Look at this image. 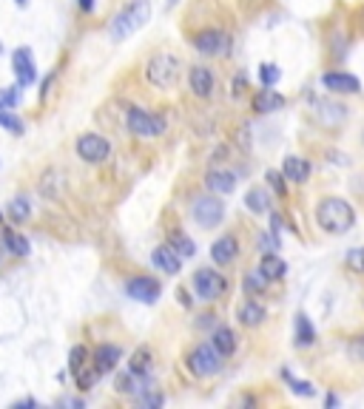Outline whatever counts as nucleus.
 <instances>
[{
    "label": "nucleus",
    "mask_w": 364,
    "mask_h": 409,
    "mask_svg": "<svg viewBox=\"0 0 364 409\" xmlns=\"http://www.w3.org/2000/svg\"><path fill=\"white\" fill-rule=\"evenodd\" d=\"M12 69H14V77H17V86L26 88L37 80V66H34V57L29 49H17L12 54Z\"/></svg>",
    "instance_id": "obj_12"
},
{
    "label": "nucleus",
    "mask_w": 364,
    "mask_h": 409,
    "mask_svg": "<svg viewBox=\"0 0 364 409\" xmlns=\"http://www.w3.org/2000/svg\"><path fill=\"white\" fill-rule=\"evenodd\" d=\"M3 245L9 253H14V256H29V242L21 236V233H14V230H3Z\"/></svg>",
    "instance_id": "obj_29"
},
{
    "label": "nucleus",
    "mask_w": 364,
    "mask_h": 409,
    "mask_svg": "<svg viewBox=\"0 0 364 409\" xmlns=\"http://www.w3.org/2000/svg\"><path fill=\"white\" fill-rule=\"evenodd\" d=\"M348 267L353 270V273H359V276H364V247H353L350 253H348Z\"/></svg>",
    "instance_id": "obj_34"
},
{
    "label": "nucleus",
    "mask_w": 364,
    "mask_h": 409,
    "mask_svg": "<svg viewBox=\"0 0 364 409\" xmlns=\"http://www.w3.org/2000/svg\"><path fill=\"white\" fill-rule=\"evenodd\" d=\"M168 6H177V0H168Z\"/></svg>",
    "instance_id": "obj_44"
},
{
    "label": "nucleus",
    "mask_w": 364,
    "mask_h": 409,
    "mask_svg": "<svg viewBox=\"0 0 364 409\" xmlns=\"http://www.w3.org/2000/svg\"><path fill=\"white\" fill-rule=\"evenodd\" d=\"M324 404H328V409H330V406H336V404H339V398H336V395H333V393H330V395H328V398H324Z\"/></svg>",
    "instance_id": "obj_42"
},
{
    "label": "nucleus",
    "mask_w": 364,
    "mask_h": 409,
    "mask_svg": "<svg viewBox=\"0 0 364 409\" xmlns=\"http://www.w3.org/2000/svg\"><path fill=\"white\" fill-rule=\"evenodd\" d=\"M188 83H191V91H194L197 97H210L214 94V86H217L214 74H210V69H205V66H191Z\"/></svg>",
    "instance_id": "obj_16"
},
{
    "label": "nucleus",
    "mask_w": 364,
    "mask_h": 409,
    "mask_svg": "<svg viewBox=\"0 0 364 409\" xmlns=\"http://www.w3.org/2000/svg\"><path fill=\"white\" fill-rule=\"evenodd\" d=\"M74 378H77L80 389H91L94 384H97V378H100V369L94 367V369H88V373H83V369H80V373H74Z\"/></svg>",
    "instance_id": "obj_35"
},
{
    "label": "nucleus",
    "mask_w": 364,
    "mask_h": 409,
    "mask_svg": "<svg viewBox=\"0 0 364 409\" xmlns=\"http://www.w3.org/2000/svg\"><path fill=\"white\" fill-rule=\"evenodd\" d=\"M265 179L267 182H271V188L279 193V197H284V193H287V185H284V173L282 171H267L265 173Z\"/></svg>",
    "instance_id": "obj_36"
},
{
    "label": "nucleus",
    "mask_w": 364,
    "mask_h": 409,
    "mask_svg": "<svg viewBox=\"0 0 364 409\" xmlns=\"http://www.w3.org/2000/svg\"><path fill=\"white\" fill-rule=\"evenodd\" d=\"M267 284H271V279H267L259 267H256V270H247L245 279H242V287H245L247 296H262L265 290H267Z\"/></svg>",
    "instance_id": "obj_25"
},
{
    "label": "nucleus",
    "mask_w": 364,
    "mask_h": 409,
    "mask_svg": "<svg viewBox=\"0 0 364 409\" xmlns=\"http://www.w3.org/2000/svg\"><path fill=\"white\" fill-rule=\"evenodd\" d=\"M205 185L214 193H234L236 188V177L231 171H208L205 173Z\"/></svg>",
    "instance_id": "obj_22"
},
{
    "label": "nucleus",
    "mask_w": 364,
    "mask_h": 409,
    "mask_svg": "<svg viewBox=\"0 0 364 409\" xmlns=\"http://www.w3.org/2000/svg\"><path fill=\"white\" fill-rule=\"evenodd\" d=\"M9 216H12V222H14V225L29 222V216H32L29 199H26V197H14V199L9 202Z\"/></svg>",
    "instance_id": "obj_30"
},
{
    "label": "nucleus",
    "mask_w": 364,
    "mask_h": 409,
    "mask_svg": "<svg viewBox=\"0 0 364 409\" xmlns=\"http://www.w3.org/2000/svg\"><path fill=\"white\" fill-rule=\"evenodd\" d=\"M168 245L174 247L182 259H194V256H197V245L191 242V236H188V233H182V230H174V233H171Z\"/></svg>",
    "instance_id": "obj_27"
},
{
    "label": "nucleus",
    "mask_w": 364,
    "mask_h": 409,
    "mask_svg": "<svg viewBox=\"0 0 364 409\" xmlns=\"http://www.w3.org/2000/svg\"><path fill=\"white\" fill-rule=\"evenodd\" d=\"M279 77H282V71H279L276 63H262L259 66V80H262L265 88H274L279 83Z\"/></svg>",
    "instance_id": "obj_32"
},
{
    "label": "nucleus",
    "mask_w": 364,
    "mask_h": 409,
    "mask_svg": "<svg viewBox=\"0 0 364 409\" xmlns=\"http://www.w3.org/2000/svg\"><path fill=\"white\" fill-rule=\"evenodd\" d=\"M245 205L251 213H267L271 210V197H267V190H262V188H251L245 193Z\"/></svg>",
    "instance_id": "obj_26"
},
{
    "label": "nucleus",
    "mask_w": 364,
    "mask_h": 409,
    "mask_svg": "<svg viewBox=\"0 0 364 409\" xmlns=\"http://www.w3.org/2000/svg\"><path fill=\"white\" fill-rule=\"evenodd\" d=\"M194 290L202 301H217L228 293V279L214 267H199L194 273Z\"/></svg>",
    "instance_id": "obj_5"
},
{
    "label": "nucleus",
    "mask_w": 364,
    "mask_h": 409,
    "mask_svg": "<svg viewBox=\"0 0 364 409\" xmlns=\"http://www.w3.org/2000/svg\"><path fill=\"white\" fill-rule=\"evenodd\" d=\"M160 282L151 279V276H134L125 282V293L134 299V301H143V304H154L160 299Z\"/></svg>",
    "instance_id": "obj_10"
},
{
    "label": "nucleus",
    "mask_w": 364,
    "mask_h": 409,
    "mask_svg": "<svg viewBox=\"0 0 364 409\" xmlns=\"http://www.w3.org/2000/svg\"><path fill=\"white\" fill-rule=\"evenodd\" d=\"M239 256V242L234 233H225V236H219L214 245H210V259H214V264L219 267H228V264H234Z\"/></svg>",
    "instance_id": "obj_14"
},
{
    "label": "nucleus",
    "mask_w": 364,
    "mask_h": 409,
    "mask_svg": "<svg viewBox=\"0 0 364 409\" xmlns=\"http://www.w3.org/2000/svg\"><path fill=\"white\" fill-rule=\"evenodd\" d=\"M74 148H77V157L83 162H91V165H100V162H106L111 157V145H108L106 136H100V134L77 136V145H74Z\"/></svg>",
    "instance_id": "obj_6"
},
{
    "label": "nucleus",
    "mask_w": 364,
    "mask_h": 409,
    "mask_svg": "<svg viewBox=\"0 0 364 409\" xmlns=\"http://www.w3.org/2000/svg\"><path fill=\"white\" fill-rule=\"evenodd\" d=\"M350 356H353V358H359V361L364 364V336L350 338Z\"/></svg>",
    "instance_id": "obj_39"
},
{
    "label": "nucleus",
    "mask_w": 364,
    "mask_h": 409,
    "mask_svg": "<svg viewBox=\"0 0 364 409\" xmlns=\"http://www.w3.org/2000/svg\"><path fill=\"white\" fill-rule=\"evenodd\" d=\"M236 319H239V324H242V327H259V324L267 319V310H265L259 301L247 299V301H242V304H239Z\"/></svg>",
    "instance_id": "obj_18"
},
{
    "label": "nucleus",
    "mask_w": 364,
    "mask_h": 409,
    "mask_svg": "<svg viewBox=\"0 0 364 409\" xmlns=\"http://www.w3.org/2000/svg\"><path fill=\"white\" fill-rule=\"evenodd\" d=\"M361 136H364V134H361Z\"/></svg>",
    "instance_id": "obj_45"
},
{
    "label": "nucleus",
    "mask_w": 364,
    "mask_h": 409,
    "mask_svg": "<svg viewBox=\"0 0 364 409\" xmlns=\"http://www.w3.org/2000/svg\"><path fill=\"white\" fill-rule=\"evenodd\" d=\"M282 378L287 381V386H291L296 395H302V398H313V395H316V389H313V384H311V381H299V378H293L291 373H287V369L282 373Z\"/></svg>",
    "instance_id": "obj_31"
},
{
    "label": "nucleus",
    "mask_w": 364,
    "mask_h": 409,
    "mask_svg": "<svg viewBox=\"0 0 364 409\" xmlns=\"http://www.w3.org/2000/svg\"><path fill=\"white\" fill-rule=\"evenodd\" d=\"M125 123H128V131L134 134V136H160L162 131H165V123H162V116H157V114H148V111H143V108H131L128 111V116H125Z\"/></svg>",
    "instance_id": "obj_8"
},
{
    "label": "nucleus",
    "mask_w": 364,
    "mask_h": 409,
    "mask_svg": "<svg viewBox=\"0 0 364 409\" xmlns=\"http://www.w3.org/2000/svg\"><path fill=\"white\" fill-rule=\"evenodd\" d=\"M191 216H194V222L205 230L219 227L222 219H225V205L217 197H199L194 202V208H191Z\"/></svg>",
    "instance_id": "obj_7"
},
{
    "label": "nucleus",
    "mask_w": 364,
    "mask_h": 409,
    "mask_svg": "<svg viewBox=\"0 0 364 409\" xmlns=\"http://www.w3.org/2000/svg\"><path fill=\"white\" fill-rule=\"evenodd\" d=\"M180 71H182V63L177 60L174 54H154L148 60L145 66V77H148V83L151 86H157V88H174L177 80H180Z\"/></svg>",
    "instance_id": "obj_3"
},
{
    "label": "nucleus",
    "mask_w": 364,
    "mask_h": 409,
    "mask_svg": "<svg viewBox=\"0 0 364 409\" xmlns=\"http://www.w3.org/2000/svg\"><path fill=\"white\" fill-rule=\"evenodd\" d=\"M194 49L199 54H208V57H222V54H228V49H231V37L219 29H202L194 34Z\"/></svg>",
    "instance_id": "obj_9"
},
{
    "label": "nucleus",
    "mask_w": 364,
    "mask_h": 409,
    "mask_svg": "<svg viewBox=\"0 0 364 409\" xmlns=\"http://www.w3.org/2000/svg\"><path fill=\"white\" fill-rule=\"evenodd\" d=\"M210 324H214V316H210V313H208V316H202V321H199V327H210Z\"/></svg>",
    "instance_id": "obj_41"
},
{
    "label": "nucleus",
    "mask_w": 364,
    "mask_h": 409,
    "mask_svg": "<svg viewBox=\"0 0 364 409\" xmlns=\"http://www.w3.org/2000/svg\"><path fill=\"white\" fill-rule=\"evenodd\" d=\"M0 128H6L12 134H23V123L17 120V114H12V108H0Z\"/></svg>",
    "instance_id": "obj_33"
},
{
    "label": "nucleus",
    "mask_w": 364,
    "mask_h": 409,
    "mask_svg": "<svg viewBox=\"0 0 364 409\" xmlns=\"http://www.w3.org/2000/svg\"><path fill=\"white\" fill-rule=\"evenodd\" d=\"M151 262H154V267L160 273H168V276H177V273L182 270V256L171 245L154 247V253H151Z\"/></svg>",
    "instance_id": "obj_15"
},
{
    "label": "nucleus",
    "mask_w": 364,
    "mask_h": 409,
    "mask_svg": "<svg viewBox=\"0 0 364 409\" xmlns=\"http://www.w3.org/2000/svg\"><path fill=\"white\" fill-rule=\"evenodd\" d=\"M17 100H21V86L0 91V108H12V106H17Z\"/></svg>",
    "instance_id": "obj_37"
},
{
    "label": "nucleus",
    "mask_w": 364,
    "mask_h": 409,
    "mask_svg": "<svg viewBox=\"0 0 364 409\" xmlns=\"http://www.w3.org/2000/svg\"><path fill=\"white\" fill-rule=\"evenodd\" d=\"M259 270H262L271 282H279V279H284V276H287V262H284L282 256H276V253H262Z\"/></svg>",
    "instance_id": "obj_23"
},
{
    "label": "nucleus",
    "mask_w": 364,
    "mask_h": 409,
    "mask_svg": "<svg viewBox=\"0 0 364 409\" xmlns=\"http://www.w3.org/2000/svg\"><path fill=\"white\" fill-rule=\"evenodd\" d=\"M80 9H83V12H91V9H94V0H80Z\"/></svg>",
    "instance_id": "obj_40"
},
{
    "label": "nucleus",
    "mask_w": 364,
    "mask_h": 409,
    "mask_svg": "<svg viewBox=\"0 0 364 409\" xmlns=\"http://www.w3.org/2000/svg\"><path fill=\"white\" fill-rule=\"evenodd\" d=\"M14 3H17V6H26V3H29V0H14Z\"/></svg>",
    "instance_id": "obj_43"
},
{
    "label": "nucleus",
    "mask_w": 364,
    "mask_h": 409,
    "mask_svg": "<svg viewBox=\"0 0 364 409\" xmlns=\"http://www.w3.org/2000/svg\"><path fill=\"white\" fill-rule=\"evenodd\" d=\"M282 173H284V179H287V182L302 185V182H308V177H311V162H308V160H302V157H284V162H282Z\"/></svg>",
    "instance_id": "obj_17"
},
{
    "label": "nucleus",
    "mask_w": 364,
    "mask_h": 409,
    "mask_svg": "<svg viewBox=\"0 0 364 409\" xmlns=\"http://www.w3.org/2000/svg\"><path fill=\"white\" fill-rule=\"evenodd\" d=\"M321 86L330 94H359L361 91V80L348 71H328L321 74Z\"/></svg>",
    "instance_id": "obj_13"
},
{
    "label": "nucleus",
    "mask_w": 364,
    "mask_h": 409,
    "mask_svg": "<svg viewBox=\"0 0 364 409\" xmlns=\"http://www.w3.org/2000/svg\"><path fill=\"white\" fill-rule=\"evenodd\" d=\"M151 364H154V358H151V349H137V353L131 356V364L128 369L131 373H137V375H151Z\"/></svg>",
    "instance_id": "obj_28"
},
{
    "label": "nucleus",
    "mask_w": 364,
    "mask_h": 409,
    "mask_svg": "<svg viewBox=\"0 0 364 409\" xmlns=\"http://www.w3.org/2000/svg\"><path fill=\"white\" fill-rule=\"evenodd\" d=\"M313 111H316V123L324 125V128H339L350 114L348 106H341L336 100H319Z\"/></svg>",
    "instance_id": "obj_11"
},
{
    "label": "nucleus",
    "mask_w": 364,
    "mask_h": 409,
    "mask_svg": "<svg viewBox=\"0 0 364 409\" xmlns=\"http://www.w3.org/2000/svg\"><path fill=\"white\" fill-rule=\"evenodd\" d=\"M316 222L324 233H330V236H344V233L356 225V210L341 197H324L316 205Z\"/></svg>",
    "instance_id": "obj_1"
},
{
    "label": "nucleus",
    "mask_w": 364,
    "mask_h": 409,
    "mask_svg": "<svg viewBox=\"0 0 364 409\" xmlns=\"http://www.w3.org/2000/svg\"><path fill=\"white\" fill-rule=\"evenodd\" d=\"M210 344L217 347V353L222 356V358H228V356H234L236 353V333L231 327H217L214 330V336H210Z\"/></svg>",
    "instance_id": "obj_21"
},
{
    "label": "nucleus",
    "mask_w": 364,
    "mask_h": 409,
    "mask_svg": "<svg viewBox=\"0 0 364 409\" xmlns=\"http://www.w3.org/2000/svg\"><path fill=\"white\" fill-rule=\"evenodd\" d=\"M293 341H296V347H302V349L316 344V327H313V321L304 316V313L296 316V336H293Z\"/></svg>",
    "instance_id": "obj_24"
},
{
    "label": "nucleus",
    "mask_w": 364,
    "mask_h": 409,
    "mask_svg": "<svg viewBox=\"0 0 364 409\" xmlns=\"http://www.w3.org/2000/svg\"><path fill=\"white\" fill-rule=\"evenodd\" d=\"M148 17H151V3H148V0H134V3H128L117 17H114L111 37H114V40H125L128 34H134L137 29H143L148 23Z\"/></svg>",
    "instance_id": "obj_2"
},
{
    "label": "nucleus",
    "mask_w": 364,
    "mask_h": 409,
    "mask_svg": "<svg viewBox=\"0 0 364 409\" xmlns=\"http://www.w3.org/2000/svg\"><path fill=\"white\" fill-rule=\"evenodd\" d=\"M251 106H254L256 114H274V111L284 108V97L276 94L274 88H262V91L254 94V103Z\"/></svg>",
    "instance_id": "obj_19"
},
{
    "label": "nucleus",
    "mask_w": 364,
    "mask_h": 409,
    "mask_svg": "<svg viewBox=\"0 0 364 409\" xmlns=\"http://www.w3.org/2000/svg\"><path fill=\"white\" fill-rule=\"evenodd\" d=\"M185 364H188V369H191V373H194L197 378H210V375H217L219 369H222V356L217 353L214 344H197V347L188 353Z\"/></svg>",
    "instance_id": "obj_4"
},
{
    "label": "nucleus",
    "mask_w": 364,
    "mask_h": 409,
    "mask_svg": "<svg viewBox=\"0 0 364 409\" xmlns=\"http://www.w3.org/2000/svg\"><path fill=\"white\" fill-rule=\"evenodd\" d=\"M120 356H123V349H120V347H114V344H100L97 349H94V367H97L100 373H111V369L120 364Z\"/></svg>",
    "instance_id": "obj_20"
},
{
    "label": "nucleus",
    "mask_w": 364,
    "mask_h": 409,
    "mask_svg": "<svg viewBox=\"0 0 364 409\" xmlns=\"http://www.w3.org/2000/svg\"><path fill=\"white\" fill-rule=\"evenodd\" d=\"M83 361H86V349H83V347H74V349H71V356H69L71 373H80V369H83Z\"/></svg>",
    "instance_id": "obj_38"
}]
</instances>
